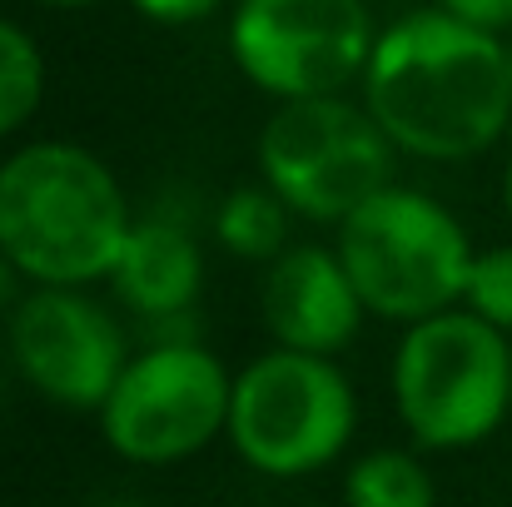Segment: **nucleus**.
<instances>
[{
    "mask_svg": "<svg viewBox=\"0 0 512 507\" xmlns=\"http://www.w3.org/2000/svg\"><path fill=\"white\" fill-rule=\"evenodd\" d=\"M363 105L408 160H478L512 125L508 40L438 5L413 10L378 30L363 70Z\"/></svg>",
    "mask_w": 512,
    "mask_h": 507,
    "instance_id": "nucleus-1",
    "label": "nucleus"
},
{
    "mask_svg": "<svg viewBox=\"0 0 512 507\" xmlns=\"http://www.w3.org/2000/svg\"><path fill=\"white\" fill-rule=\"evenodd\" d=\"M130 224L125 184L75 140H30L0 160V254L30 289L110 279Z\"/></svg>",
    "mask_w": 512,
    "mask_h": 507,
    "instance_id": "nucleus-2",
    "label": "nucleus"
},
{
    "mask_svg": "<svg viewBox=\"0 0 512 507\" xmlns=\"http://www.w3.org/2000/svg\"><path fill=\"white\" fill-rule=\"evenodd\" d=\"M334 249L363 309L403 329L458 309L478 259L458 214L408 184H388L353 209L339 224Z\"/></svg>",
    "mask_w": 512,
    "mask_h": 507,
    "instance_id": "nucleus-3",
    "label": "nucleus"
},
{
    "mask_svg": "<svg viewBox=\"0 0 512 507\" xmlns=\"http://www.w3.org/2000/svg\"><path fill=\"white\" fill-rule=\"evenodd\" d=\"M388 388L398 423L418 448H478L512 413V338L473 309L408 324L393 348Z\"/></svg>",
    "mask_w": 512,
    "mask_h": 507,
    "instance_id": "nucleus-4",
    "label": "nucleus"
},
{
    "mask_svg": "<svg viewBox=\"0 0 512 507\" xmlns=\"http://www.w3.org/2000/svg\"><path fill=\"white\" fill-rule=\"evenodd\" d=\"M358 428V393L334 358L269 348L234 373L229 448L259 478H309L339 463Z\"/></svg>",
    "mask_w": 512,
    "mask_h": 507,
    "instance_id": "nucleus-5",
    "label": "nucleus"
},
{
    "mask_svg": "<svg viewBox=\"0 0 512 507\" xmlns=\"http://www.w3.org/2000/svg\"><path fill=\"white\" fill-rule=\"evenodd\" d=\"M398 174V150L363 100L319 95L284 100L259 130V179L294 219L334 224L383 194Z\"/></svg>",
    "mask_w": 512,
    "mask_h": 507,
    "instance_id": "nucleus-6",
    "label": "nucleus"
},
{
    "mask_svg": "<svg viewBox=\"0 0 512 507\" xmlns=\"http://www.w3.org/2000/svg\"><path fill=\"white\" fill-rule=\"evenodd\" d=\"M229 393L234 373L199 338H155L125 363L95 418L115 458L135 468H174L224 438Z\"/></svg>",
    "mask_w": 512,
    "mask_h": 507,
    "instance_id": "nucleus-7",
    "label": "nucleus"
},
{
    "mask_svg": "<svg viewBox=\"0 0 512 507\" xmlns=\"http://www.w3.org/2000/svg\"><path fill=\"white\" fill-rule=\"evenodd\" d=\"M378 25L368 0H239L229 15V55L239 75L284 100L343 95L363 80Z\"/></svg>",
    "mask_w": 512,
    "mask_h": 507,
    "instance_id": "nucleus-8",
    "label": "nucleus"
},
{
    "mask_svg": "<svg viewBox=\"0 0 512 507\" xmlns=\"http://www.w3.org/2000/svg\"><path fill=\"white\" fill-rule=\"evenodd\" d=\"M5 343L20 383L70 413H100L135 358L120 314L90 289H25L5 314Z\"/></svg>",
    "mask_w": 512,
    "mask_h": 507,
    "instance_id": "nucleus-9",
    "label": "nucleus"
},
{
    "mask_svg": "<svg viewBox=\"0 0 512 507\" xmlns=\"http://www.w3.org/2000/svg\"><path fill=\"white\" fill-rule=\"evenodd\" d=\"M259 309H264V329L274 338V348H299L319 358L343 353L368 319L339 249H324V244H289L264 269Z\"/></svg>",
    "mask_w": 512,
    "mask_h": 507,
    "instance_id": "nucleus-10",
    "label": "nucleus"
},
{
    "mask_svg": "<svg viewBox=\"0 0 512 507\" xmlns=\"http://www.w3.org/2000/svg\"><path fill=\"white\" fill-rule=\"evenodd\" d=\"M110 289L135 319L155 324L160 334H170L174 319H184L199 304L204 244H199L194 219L179 204H155V209L135 214L125 249L115 259Z\"/></svg>",
    "mask_w": 512,
    "mask_h": 507,
    "instance_id": "nucleus-11",
    "label": "nucleus"
},
{
    "mask_svg": "<svg viewBox=\"0 0 512 507\" xmlns=\"http://www.w3.org/2000/svg\"><path fill=\"white\" fill-rule=\"evenodd\" d=\"M289 219L294 209L264 184H234L219 204H214V239L224 254L244 259V264H274L289 249Z\"/></svg>",
    "mask_w": 512,
    "mask_h": 507,
    "instance_id": "nucleus-12",
    "label": "nucleus"
},
{
    "mask_svg": "<svg viewBox=\"0 0 512 507\" xmlns=\"http://www.w3.org/2000/svg\"><path fill=\"white\" fill-rule=\"evenodd\" d=\"M343 507H438V488L418 453L373 448L343 473Z\"/></svg>",
    "mask_w": 512,
    "mask_h": 507,
    "instance_id": "nucleus-13",
    "label": "nucleus"
},
{
    "mask_svg": "<svg viewBox=\"0 0 512 507\" xmlns=\"http://www.w3.org/2000/svg\"><path fill=\"white\" fill-rule=\"evenodd\" d=\"M45 80H50V70H45L40 40L20 20L0 15V140L20 135L35 120V110L45 100Z\"/></svg>",
    "mask_w": 512,
    "mask_h": 507,
    "instance_id": "nucleus-14",
    "label": "nucleus"
},
{
    "mask_svg": "<svg viewBox=\"0 0 512 507\" xmlns=\"http://www.w3.org/2000/svg\"><path fill=\"white\" fill-rule=\"evenodd\" d=\"M463 309H473V314H478V319H488L493 329L512 334V244L483 249V254L473 259Z\"/></svg>",
    "mask_w": 512,
    "mask_h": 507,
    "instance_id": "nucleus-15",
    "label": "nucleus"
},
{
    "mask_svg": "<svg viewBox=\"0 0 512 507\" xmlns=\"http://www.w3.org/2000/svg\"><path fill=\"white\" fill-rule=\"evenodd\" d=\"M438 10H448L453 20H468L488 35H503L512 30V0H433Z\"/></svg>",
    "mask_w": 512,
    "mask_h": 507,
    "instance_id": "nucleus-16",
    "label": "nucleus"
},
{
    "mask_svg": "<svg viewBox=\"0 0 512 507\" xmlns=\"http://www.w3.org/2000/svg\"><path fill=\"white\" fill-rule=\"evenodd\" d=\"M145 20H155V25H199V20H209L224 0H130Z\"/></svg>",
    "mask_w": 512,
    "mask_h": 507,
    "instance_id": "nucleus-17",
    "label": "nucleus"
},
{
    "mask_svg": "<svg viewBox=\"0 0 512 507\" xmlns=\"http://www.w3.org/2000/svg\"><path fill=\"white\" fill-rule=\"evenodd\" d=\"M25 289H30V284H25V279L15 274V264L0 254V314H10V309L25 299Z\"/></svg>",
    "mask_w": 512,
    "mask_h": 507,
    "instance_id": "nucleus-18",
    "label": "nucleus"
},
{
    "mask_svg": "<svg viewBox=\"0 0 512 507\" xmlns=\"http://www.w3.org/2000/svg\"><path fill=\"white\" fill-rule=\"evenodd\" d=\"M30 5H45V10H85L95 0H30Z\"/></svg>",
    "mask_w": 512,
    "mask_h": 507,
    "instance_id": "nucleus-19",
    "label": "nucleus"
},
{
    "mask_svg": "<svg viewBox=\"0 0 512 507\" xmlns=\"http://www.w3.org/2000/svg\"><path fill=\"white\" fill-rule=\"evenodd\" d=\"M503 214H508V224H512V160L503 169Z\"/></svg>",
    "mask_w": 512,
    "mask_h": 507,
    "instance_id": "nucleus-20",
    "label": "nucleus"
},
{
    "mask_svg": "<svg viewBox=\"0 0 512 507\" xmlns=\"http://www.w3.org/2000/svg\"><path fill=\"white\" fill-rule=\"evenodd\" d=\"M100 507H145V503H100Z\"/></svg>",
    "mask_w": 512,
    "mask_h": 507,
    "instance_id": "nucleus-21",
    "label": "nucleus"
},
{
    "mask_svg": "<svg viewBox=\"0 0 512 507\" xmlns=\"http://www.w3.org/2000/svg\"><path fill=\"white\" fill-rule=\"evenodd\" d=\"M508 80H512V40H508Z\"/></svg>",
    "mask_w": 512,
    "mask_h": 507,
    "instance_id": "nucleus-22",
    "label": "nucleus"
},
{
    "mask_svg": "<svg viewBox=\"0 0 512 507\" xmlns=\"http://www.w3.org/2000/svg\"><path fill=\"white\" fill-rule=\"evenodd\" d=\"M309 507H324V503H309Z\"/></svg>",
    "mask_w": 512,
    "mask_h": 507,
    "instance_id": "nucleus-23",
    "label": "nucleus"
}]
</instances>
